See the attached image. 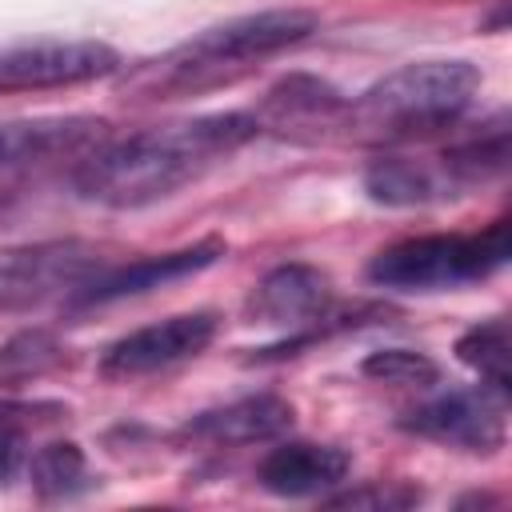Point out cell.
Masks as SVG:
<instances>
[{"instance_id":"obj_1","label":"cell","mask_w":512,"mask_h":512,"mask_svg":"<svg viewBox=\"0 0 512 512\" xmlns=\"http://www.w3.org/2000/svg\"><path fill=\"white\" fill-rule=\"evenodd\" d=\"M252 112H212L104 140L72 176V188L104 208H144L204 176L256 136Z\"/></svg>"},{"instance_id":"obj_2","label":"cell","mask_w":512,"mask_h":512,"mask_svg":"<svg viewBox=\"0 0 512 512\" xmlns=\"http://www.w3.org/2000/svg\"><path fill=\"white\" fill-rule=\"evenodd\" d=\"M316 12L308 8H264L252 16L224 20L216 28H204L200 36L176 44L172 52L144 60L128 72L124 92L132 100H168L200 88H216L224 80H236L256 60L284 52L316 32Z\"/></svg>"},{"instance_id":"obj_3","label":"cell","mask_w":512,"mask_h":512,"mask_svg":"<svg viewBox=\"0 0 512 512\" xmlns=\"http://www.w3.org/2000/svg\"><path fill=\"white\" fill-rule=\"evenodd\" d=\"M480 72L468 60H416L344 104L336 132L364 148H388L452 128L476 100Z\"/></svg>"},{"instance_id":"obj_4","label":"cell","mask_w":512,"mask_h":512,"mask_svg":"<svg viewBox=\"0 0 512 512\" xmlns=\"http://www.w3.org/2000/svg\"><path fill=\"white\" fill-rule=\"evenodd\" d=\"M108 136V120L96 116H36L0 124V212L60 176L72 180Z\"/></svg>"},{"instance_id":"obj_5","label":"cell","mask_w":512,"mask_h":512,"mask_svg":"<svg viewBox=\"0 0 512 512\" xmlns=\"http://www.w3.org/2000/svg\"><path fill=\"white\" fill-rule=\"evenodd\" d=\"M508 264V220L476 236H412L372 256L368 280L400 292H436L480 280Z\"/></svg>"},{"instance_id":"obj_6","label":"cell","mask_w":512,"mask_h":512,"mask_svg":"<svg viewBox=\"0 0 512 512\" xmlns=\"http://www.w3.org/2000/svg\"><path fill=\"white\" fill-rule=\"evenodd\" d=\"M108 268V248L92 240H40L0 248V312L40 308L60 296L76 300Z\"/></svg>"},{"instance_id":"obj_7","label":"cell","mask_w":512,"mask_h":512,"mask_svg":"<svg viewBox=\"0 0 512 512\" xmlns=\"http://www.w3.org/2000/svg\"><path fill=\"white\" fill-rule=\"evenodd\" d=\"M248 312L260 320V324H276V328H292L296 336H288L284 344L276 348H264L256 352V360H272V356H296V348L312 344L316 336H324L328 328H348L356 320H344V316H332L328 312V276L320 268H308V264H280L272 268L252 300H248Z\"/></svg>"},{"instance_id":"obj_8","label":"cell","mask_w":512,"mask_h":512,"mask_svg":"<svg viewBox=\"0 0 512 512\" xmlns=\"http://www.w3.org/2000/svg\"><path fill=\"white\" fill-rule=\"evenodd\" d=\"M404 428L464 452H496L508 436V392L492 384L452 388L404 416Z\"/></svg>"},{"instance_id":"obj_9","label":"cell","mask_w":512,"mask_h":512,"mask_svg":"<svg viewBox=\"0 0 512 512\" xmlns=\"http://www.w3.org/2000/svg\"><path fill=\"white\" fill-rule=\"evenodd\" d=\"M120 68V52L100 40H28L0 48V96L72 88Z\"/></svg>"},{"instance_id":"obj_10","label":"cell","mask_w":512,"mask_h":512,"mask_svg":"<svg viewBox=\"0 0 512 512\" xmlns=\"http://www.w3.org/2000/svg\"><path fill=\"white\" fill-rule=\"evenodd\" d=\"M216 336V316L212 312H184V316H168L160 324H144L128 336H120L100 368L104 376H148V372H164L180 360L200 356Z\"/></svg>"},{"instance_id":"obj_11","label":"cell","mask_w":512,"mask_h":512,"mask_svg":"<svg viewBox=\"0 0 512 512\" xmlns=\"http://www.w3.org/2000/svg\"><path fill=\"white\" fill-rule=\"evenodd\" d=\"M220 256H224V244H220V240H200V244H192V248H176V252H164V256H144V260H132V264H112V268H108L104 276H96L72 304L92 308V304L128 300V296H140V292L176 284V280H184V276H196V272H204L208 264H216Z\"/></svg>"},{"instance_id":"obj_12","label":"cell","mask_w":512,"mask_h":512,"mask_svg":"<svg viewBox=\"0 0 512 512\" xmlns=\"http://www.w3.org/2000/svg\"><path fill=\"white\" fill-rule=\"evenodd\" d=\"M344 476H348V452L308 440L272 448L256 468L260 488H268L272 496H324L328 488L344 484Z\"/></svg>"},{"instance_id":"obj_13","label":"cell","mask_w":512,"mask_h":512,"mask_svg":"<svg viewBox=\"0 0 512 512\" xmlns=\"http://www.w3.org/2000/svg\"><path fill=\"white\" fill-rule=\"evenodd\" d=\"M344 96L316 80V76H288L280 80L264 104L252 112L256 128H272L280 136H300V128H316V132H332L340 124V112H344Z\"/></svg>"},{"instance_id":"obj_14","label":"cell","mask_w":512,"mask_h":512,"mask_svg":"<svg viewBox=\"0 0 512 512\" xmlns=\"http://www.w3.org/2000/svg\"><path fill=\"white\" fill-rule=\"evenodd\" d=\"M292 428V404L272 396V392H256L244 400H232L224 408H212L204 416H196L188 424V432L196 440L208 444H224V448H240V444H264L276 440Z\"/></svg>"},{"instance_id":"obj_15","label":"cell","mask_w":512,"mask_h":512,"mask_svg":"<svg viewBox=\"0 0 512 512\" xmlns=\"http://www.w3.org/2000/svg\"><path fill=\"white\" fill-rule=\"evenodd\" d=\"M504 172H508V120L504 116H496L480 136L444 152V180L452 188L488 184Z\"/></svg>"},{"instance_id":"obj_16","label":"cell","mask_w":512,"mask_h":512,"mask_svg":"<svg viewBox=\"0 0 512 512\" xmlns=\"http://www.w3.org/2000/svg\"><path fill=\"white\" fill-rule=\"evenodd\" d=\"M364 188L376 204H392V208H408V204H428L440 196V180L432 168L404 160V156H380L368 164L364 172Z\"/></svg>"},{"instance_id":"obj_17","label":"cell","mask_w":512,"mask_h":512,"mask_svg":"<svg viewBox=\"0 0 512 512\" xmlns=\"http://www.w3.org/2000/svg\"><path fill=\"white\" fill-rule=\"evenodd\" d=\"M456 356L480 372L484 384L508 392L512 384V332H508V320L504 316H492L484 324H472L460 340H456Z\"/></svg>"},{"instance_id":"obj_18","label":"cell","mask_w":512,"mask_h":512,"mask_svg":"<svg viewBox=\"0 0 512 512\" xmlns=\"http://www.w3.org/2000/svg\"><path fill=\"white\" fill-rule=\"evenodd\" d=\"M60 364H64L60 340L52 332H44V328H28V332L12 336L0 348V388H20L28 380L48 376Z\"/></svg>"},{"instance_id":"obj_19","label":"cell","mask_w":512,"mask_h":512,"mask_svg":"<svg viewBox=\"0 0 512 512\" xmlns=\"http://www.w3.org/2000/svg\"><path fill=\"white\" fill-rule=\"evenodd\" d=\"M28 480L40 496H72L88 484V464L84 452L76 444H44L32 464H28Z\"/></svg>"},{"instance_id":"obj_20","label":"cell","mask_w":512,"mask_h":512,"mask_svg":"<svg viewBox=\"0 0 512 512\" xmlns=\"http://www.w3.org/2000/svg\"><path fill=\"white\" fill-rule=\"evenodd\" d=\"M364 376L376 384H400V388H428L440 380V364L412 348H384L364 360Z\"/></svg>"},{"instance_id":"obj_21","label":"cell","mask_w":512,"mask_h":512,"mask_svg":"<svg viewBox=\"0 0 512 512\" xmlns=\"http://www.w3.org/2000/svg\"><path fill=\"white\" fill-rule=\"evenodd\" d=\"M416 492L412 488H384V484H368V488H356V492H344V496H328V504L336 508H404L412 504Z\"/></svg>"}]
</instances>
